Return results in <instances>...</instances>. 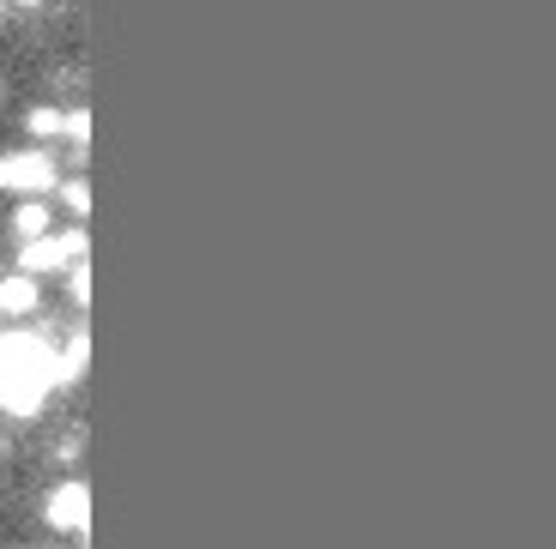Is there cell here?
Listing matches in <instances>:
<instances>
[{
  "label": "cell",
  "instance_id": "6da1fadb",
  "mask_svg": "<svg viewBox=\"0 0 556 549\" xmlns=\"http://www.w3.org/2000/svg\"><path fill=\"white\" fill-rule=\"evenodd\" d=\"M61 386V357L37 332H0V411L37 417Z\"/></svg>",
  "mask_w": 556,
  "mask_h": 549
},
{
  "label": "cell",
  "instance_id": "5b68a950",
  "mask_svg": "<svg viewBox=\"0 0 556 549\" xmlns=\"http://www.w3.org/2000/svg\"><path fill=\"white\" fill-rule=\"evenodd\" d=\"M37 303H42V290H37V278H30V272L0 278V320H25V315H37Z\"/></svg>",
  "mask_w": 556,
  "mask_h": 549
},
{
  "label": "cell",
  "instance_id": "7a4b0ae2",
  "mask_svg": "<svg viewBox=\"0 0 556 549\" xmlns=\"http://www.w3.org/2000/svg\"><path fill=\"white\" fill-rule=\"evenodd\" d=\"M85 260V230H49V235H30L18 247V272L42 278V272H61V266H79Z\"/></svg>",
  "mask_w": 556,
  "mask_h": 549
},
{
  "label": "cell",
  "instance_id": "7c38bea8",
  "mask_svg": "<svg viewBox=\"0 0 556 549\" xmlns=\"http://www.w3.org/2000/svg\"><path fill=\"white\" fill-rule=\"evenodd\" d=\"M18 7H37V0H18Z\"/></svg>",
  "mask_w": 556,
  "mask_h": 549
},
{
  "label": "cell",
  "instance_id": "52a82bcc",
  "mask_svg": "<svg viewBox=\"0 0 556 549\" xmlns=\"http://www.w3.org/2000/svg\"><path fill=\"white\" fill-rule=\"evenodd\" d=\"M85 357H91V344H85V332H73V350H61V381H79Z\"/></svg>",
  "mask_w": 556,
  "mask_h": 549
},
{
  "label": "cell",
  "instance_id": "277c9868",
  "mask_svg": "<svg viewBox=\"0 0 556 549\" xmlns=\"http://www.w3.org/2000/svg\"><path fill=\"white\" fill-rule=\"evenodd\" d=\"M0 188H7V193L55 188V157H49V152H7V157H0Z\"/></svg>",
  "mask_w": 556,
  "mask_h": 549
},
{
  "label": "cell",
  "instance_id": "8992f818",
  "mask_svg": "<svg viewBox=\"0 0 556 549\" xmlns=\"http://www.w3.org/2000/svg\"><path fill=\"white\" fill-rule=\"evenodd\" d=\"M13 230H18V242H30V235H49V206L25 200V206L13 212Z\"/></svg>",
  "mask_w": 556,
  "mask_h": 549
},
{
  "label": "cell",
  "instance_id": "3957f363",
  "mask_svg": "<svg viewBox=\"0 0 556 549\" xmlns=\"http://www.w3.org/2000/svg\"><path fill=\"white\" fill-rule=\"evenodd\" d=\"M42 520L55 525V532L85 537V532H91V489H85V483H55L49 501H42Z\"/></svg>",
  "mask_w": 556,
  "mask_h": 549
},
{
  "label": "cell",
  "instance_id": "9c48e42d",
  "mask_svg": "<svg viewBox=\"0 0 556 549\" xmlns=\"http://www.w3.org/2000/svg\"><path fill=\"white\" fill-rule=\"evenodd\" d=\"M67 290H73V303H79V308H85V303H91V272H85V260H79V266H73V278H67Z\"/></svg>",
  "mask_w": 556,
  "mask_h": 549
},
{
  "label": "cell",
  "instance_id": "ba28073f",
  "mask_svg": "<svg viewBox=\"0 0 556 549\" xmlns=\"http://www.w3.org/2000/svg\"><path fill=\"white\" fill-rule=\"evenodd\" d=\"M25 127H30L37 139H61V133H67V115H61V110H37Z\"/></svg>",
  "mask_w": 556,
  "mask_h": 549
},
{
  "label": "cell",
  "instance_id": "8fae6325",
  "mask_svg": "<svg viewBox=\"0 0 556 549\" xmlns=\"http://www.w3.org/2000/svg\"><path fill=\"white\" fill-rule=\"evenodd\" d=\"M85 133H91V115H67V139H73V145H85Z\"/></svg>",
  "mask_w": 556,
  "mask_h": 549
},
{
  "label": "cell",
  "instance_id": "30bf717a",
  "mask_svg": "<svg viewBox=\"0 0 556 549\" xmlns=\"http://www.w3.org/2000/svg\"><path fill=\"white\" fill-rule=\"evenodd\" d=\"M67 206L79 212V218L91 212V188H85V181H67Z\"/></svg>",
  "mask_w": 556,
  "mask_h": 549
}]
</instances>
